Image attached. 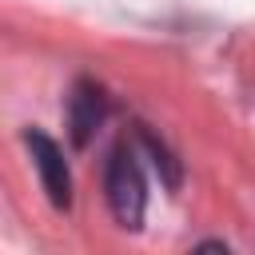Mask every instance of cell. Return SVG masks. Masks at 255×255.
<instances>
[{
	"label": "cell",
	"mask_w": 255,
	"mask_h": 255,
	"mask_svg": "<svg viewBox=\"0 0 255 255\" xmlns=\"http://www.w3.org/2000/svg\"><path fill=\"white\" fill-rule=\"evenodd\" d=\"M135 143H139V151L151 159V167L159 171V183H163L167 191H175V187H179V179H183V171H179V159L167 151V143H163V139H155V135L147 131V124H135Z\"/></svg>",
	"instance_id": "obj_4"
},
{
	"label": "cell",
	"mask_w": 255,
	"mask_h": 255,
	"mask_svg": "<svg viewBox=\"0 0 255 255\" xmlns=\"http://www.w3.org/2000/svg\"><path fill=\"white\" fill-rule=\"evenodd\" d=\"M104 191H108V207L116 215L120 227L139 231L143 211H147V179L139 167V143L135 139H120L108 155V171H104Z\"/></svg>",
	"instance_id": "obj_1"
},
{
	"label": "cell",
	"mask_w": 255,
	"mask_h": 255,
	"mask_svg": "<svg viewBox=\"0 0 255 255\" xmlns=\"http://www.w3.org/2000/svg\"><path fill=\"white\" fill-rule=\"evenodd\" d=\"M24 143L32 151V163H36V175H40V187H44L48 203L56 211H68L72 207V171H68L64 147L52 135H44L40 128H28L24 131Z\"/></svg>",
	"instance_id": "obj_2"
},
{
	"label": "cell",
	"mask_w": 255,
	"mask_h": 255,
	"mask_svg": "<svg viewBox=\"0 0 255 255\" xmlns=\"http://www.w3.org/2000/svg\"><path fill=\"white\" fill-rule=\"evenodd\" d=\"M64 116H68L72 147H88L92 135L100 131L104 116H108V92H104L96 80L80 76V80L72 84V92H68V108H64Z\"/></svg>",
	"instance_id": "obj_3"
}]
</instances>
